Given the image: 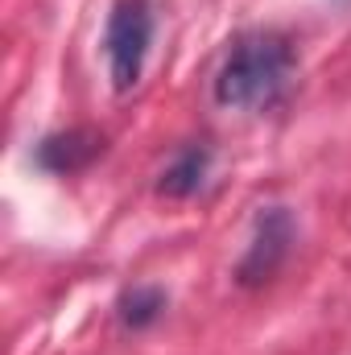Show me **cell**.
<instances>
[{"instance_id":"cell-2","label":"cell","mask_w":351,"mask_h":355,"mask_svg":"<svg viewBox=\"0 0 351 355\" xmlns=\"http://www.w3.org/2000/svg\"><path fill=\"white\" fill-rule=\"evenodd\" d=\"M153 0H116L103 25V58H108V79L116 95L141 83L145 58L153 46Z\"/></svg>"},{"instance_id":"cell-5","label":"cell","mask_w":351,"mask_h":355,"mask_svg":"<svg viewBox=\"0 0 351 355\" xmlns=\"http://www.w3.org/2000/svg\"><path fill=\"white\" fill-rule=\"evenodd\" d=\"M211 162H215V149L207 145V141H190V145H182L174 153V162L162 170L157 178V194L162 198H194L203 186H207V178H211Z\"/></svg>"},{"instance_id":"cell-3","label":"cell","mask_w":351,"mask_h":355,"mask_svg":"<svg viewBox=\"0 0 351 355\" xmlns=\"http://www.w3.org/2000/svg\"><path fill=\"white\" fill-rule=\"evenodd\" d=\"M293 248V215L285 207H268L257 215V227H252V244L244 252V261L236 265V281L244 289H257L264 281L277 277V268L285 265Z\"/></svg>"},{"instance_id":"cell-4","label":"cell","mask_w":351,"mask_h":355,"mask_svg":"<svg viewBox=\"0 0 351 355\" xmlns=\"http://www.w3.org/2000/svg\"><path fill=\"white\" fill-rule=\"evenodd\" d=\"M108 149V137L99 128H62V132H50L37 141L33 149V166L46 170V174H58V178H71V174H83L91 162H99Z\"/></svg>"},{"instance_id":"cell-1","label":"cell","mask_w":351,"mask_h":355,"mask_svg":"<svg viewBox=\"0 0 351 355\" xmlns=\"http://www.w3.org/2000/svg\"><path fill=\"white\" fill-rule=\"evenodd\" d=\"M293 71H298V54L281 29H248L228 46L211 91L219 107L261 112L289 91Z\"/></svg>"},{"instance_id":"cell-6","label":"cell","mask_w":351,"mask_h":355,"mask_svg":"<svg viewBox=\"0 0 351 355\" xmlns=\"http://www.w3.org/2000/svg\"><path fill=\"white\" fill-rule=\"evenodd\" d=\"M166 289L162 285H128L120 297H116V318L120 327L128 331H149L162 314H166Z\"/></svg>"}]
</instances>
